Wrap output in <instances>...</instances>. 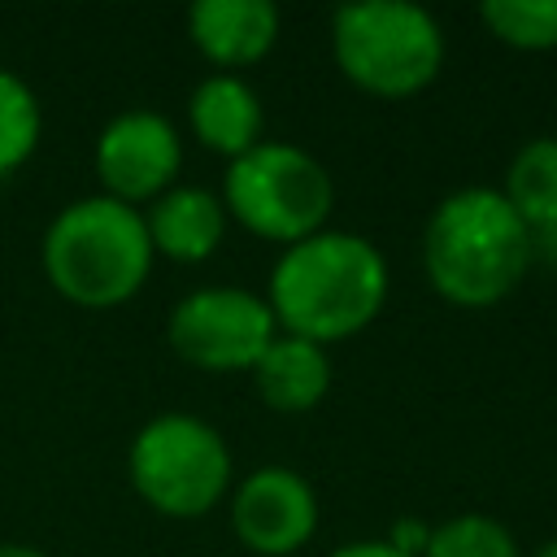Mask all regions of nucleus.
<instances>
[{"instance_id":"nucleus-1","label":"nucleus","mask_w":557,"mask_h":557,"mask_svg":"<svg viewBox=\"0 0 557 557\" xmlns=\"http://www.w3.org/2000/svg\"><path fill=\"white\" fill-rule=\"evenodd\" d=\"M387 261L379 244L357 231H318L278 252L265 305L283 335L322 348L366 331L387 305Z\"/></svg>"},{"instance_id":"nucleus-2","label":"nucleus","mask_w":557,"mask_h":557,"mask_svg":"<svg viewBox=\"0 0 557 557\" xmlns=\"http://www.w3.org/2000/svg\"><path fill=\"white\" fill-rule=\"evenodd\" d=\"M531 226L500 196V187L448 191L422 231V274L435 296L457 309H492L527 278Z\"/></svg>"},{"instance_id":"nucleus-3","label":"nucleus","mask_w":557,"mask_h":557,"mask_svg":"<svg viewBox=\"0 0 557 557\" xmlns=\"http://www.w3.org/2000/svg\"><path fill=\"white\" fill-rule=\"evenodd\" d=\"M152 239L144 209H131L113 196L70 200L44 231L39 265L44 278L83 309L126 305L152 274Z\"/></svg>"},{"instance_id":"nucleus-4","label":"nucleus","mask_w":557,"mask_h":557,"mask_svg":"<svg viewBox=\"0 0 557 557\" xmlns=\"http://www.w3.org/2000/svg\"><path fill=\"white\" fill-rule=\"evenodd\" d=\"M331 57L366 96L409 100L440 78L444 30L422 4L357 0L331 13Z\"/></svg>"},{"instance_id":"nucleus-5","label":"nucleus","mask_w":557,"mask_h":557,"mask_svg":"<svg viewBox=\"0 0 557 557\" xmlns=\"http://www.w3.org/2000/svg\"><path fill=\"white\" fill-rule=\"evenodd\" d=\"M222 205H226V218H235L257 239L292 248L326 231L335 209V183L313 152L296 144L261 139L252 152L226 165Z\"/></svg>"},{"instance_id":"nucleus-6","label":"nucleus","mask_w":557,"mask_h":557,"mask_svg":"<svg viewBox=\"0 0 557 557\" xmlns=\"http://www.w3.org/2000/svg\"><path fill=\"white\" fill-rule=\"evenodd\" d=\"M126 474L157 513L205 518L231 487V448L222 431L196 413H157L135 431Z\"/></svg>"},{"instance_id":"nucleus-7","label":"nucleus","mask_w":557,"mask_h":557,"mask_svg":"<svg viewBox=\"0 0 557 557\" xmlns=\"http://www.w3.org/2000/svg\"><path fill=\"white\" fill-rule=\"evenodd\" d=\"M278 322L248 287H196L165 322L170 348L196 370H252L274 344Z\"/></svg>"},{"instance_id":"nucleus-8","label":"nucleus","mask_w":557,"mask_h":557,"mask_svg":"<svg viewBox=\"0 0 557 557\" xmlns=\"http://www.w3.org/2000/svg\"><path fill=\"white\" fill-rule=\"evenodd\" d=\"M96 178L104 196L139 209L165 196L183 170V135L157 109H126L96 135Z\"/></svg>"},{"instance_id":"nucleus-9","label":"nucleus","mask_w":557,"mask_h":557,"mask_svg":"<svg viewBox=\"0 0 557 557\" xmlns=\"http://www.w3.org/2000/svg\"><path fill=\"white\" fill-rule=\"evenodd\" d=\"M231 527L257 557H292L318 531V496L305 474L261 466L231 492Z\"/></svg>"},{"instance_id":"nucleus-10","label":"nucleus","mask_w":557,"mask_h":557,"mask_svg":"<svg viewBox=\"0 0 557 557\" xmlns=\"http://www.w3.org/2000/svg\"><path fill=\"white\" fill-rule=\"evenodd\" d=\"M187 35L218 74H235L278 44V9L270 0H196L187 9Z\"/></svg>"},{"instance_id":"nucleus-11","label":"nucleus","mask_w":557,"mask_h":557,"mask_svg":"<svg viewBox=\"0 0 557 557\" xmlns=\"http://www.w3.org/2000/svg\"><path fill=\"white\" fill-rule=\"evenodd\" d=\"M187 122L200 148L235 161L261 144L265 109L248 78L239 74H209L187 96Z\"/></svg>"},{"instance_id":"nucleus-12","label":"nucleus","mask_w":557,"mask_h":557,"mask_svg":"<svg viewBox=\"0 0 557 557\" xmlns=\"http://www.w3.org/2000/svg\"><path fill=\"white\" fill-rule=\"evenodd\" d=\"M144 226H148L157 257L196 265L218 252V244L226 235V205L209 187L174 183L165 196L144 205Z\"/></svg>"},{"instance_id":"nucleus-13","label":"nucleus","mask_w":557,"mask_h":557,"mask_svg":"<svg viewBox=\"0 0 557 557\" xmlns=\"http://www.w3.org/2000/svg\"><path fill=\"white\" fill-rule=\"evenodd\" d=\"M261 405L274 413H309L331 392V352L300 335H274V344L261 352V361L248 370Z\"/></svg>"},{"instance_id":"nucleus-14","label":"nucleus","mask_w":557,"mask_h":557,"mask_svg":"<svg viewBox=\"0 0 557 557\" xmlns=\"http://www.w3.org/2000/svg\"><path fill=\"white\" fill-rule=\"evenodd\" d=\"M500 196L518 209V218L535 231L557 222V135L527 139L500 183Z\"/></svg>"},{"instance_id":"nucleus-15","label":"nucleus","mask_w":557,"mask_h":557,"mask_svg":"<svg viewBox=\"0 0 557 557\" xmlns=\"http://www.w3.org/2000/svg\"><path fill=\"white\" fill-rule=\"evenodd\" d=\"M44 135V109L26 78L0 65V178L22 170Z\"/></svg>"},{"instance_id":"nucleus-16","label":"nucleus","mask_w":557,"mask_h":557,"mask_svg":"<svg viewBox=\"0 0 557 557\" xmlns=\"http://www.w3.org/2000/svg\"><path fill=\"white\" fill-rule=\"evenodd\" d=\"M487 30L518 52H553L557 48V0H487Z\"/></svg>"},{"instance_id":"nucleus-17","label":"nucleus","mask_w":557,"mask_h":557,"mask_svg":"<svg viewBox=\"0 0 557 557\" xmlns=\"http://www.w3.org/2000/svg\"><path fill=\"white\" fill-rule=\"evenodd\" d=\"M422 557H522L509 527L492 513H453L431 527V544Z\"/></svg>"},{"instance_id":"nucleus-18","label":"nucleus","mask_w":557,"mask_h":557,"mask_svg":"<svg viewBox=\"0 0 557 557\" xmlns=\"http://www.w3.org/2000/svg\"><path fill=\"white\" fill-rule=\"evenodd\" d=\"M383 540H387L396 553H405V557H422L426 544H431V522H422V518H396Z\"/></svg>"},{"instance_id":"nucleus-19","label":"nucleus","mask_w":557,"mask_h":557,"mask_svg":"<svg viewBox=\"0 0 557 557\" xmlns=\"http://www.w3.org/2000/svg\"><path fill=\"white\" fill-rule=\"evenodd\" d=\"M331 557H405V553H396L387 540H352V544H339Z\"/></svg>"},{"instance_id":"nucleus-20","label":"nucleus","mask_w":557,"mask_h":557,"mask_svg":"<svg viewBox=\"0 0 557 557\" xmlns=\"http://www.w3.org/2000/svg\"><path fill=\"white\" fill-rule=\"evenodd\" d=\"M531 252H535V261H548L557 270V222L531 231Z\"/></svg>"},{"instance_id":"nucleus-21","label":"nucleus","mask_w":557,"mask_h":557,"mask_svg":"<svg viewBox=\"0 0 557 557\" xmlns=\"http://www.w3.org/2000/svg\"><path fill=\"white\" fill-rule=\"evenodd\" d=\"M0 557H48V553L35 544H0Z\"/></svg>"},{"instance_id":"nucleus-22","label":"nucleus","mask_w":557,"mask_h":557,"mask_svg":"<svg viewBox=\"0 0 557 557\" xmlns=\"http://www.w3.org/2000/svg\"><path fill=\"white\" fill-rule=\"evenodd\" d=\"M531 557H557V535H553V540H544V544H540Z\"/></svg>"}]
</instances>
